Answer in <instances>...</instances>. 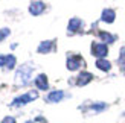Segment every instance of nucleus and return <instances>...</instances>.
Listing matches in <instances>:
<instances>
[{
  "label": "nucleus",
  "mask_w": 125,
  "mask_h": 123,
  "mask_svg": "<svg viewBox=\"0 0 125 123\" xmlns=\"http://www.w3.org/2000/svg\"><path fill=\"white\" fill-rule=\"evenodd\" d=\"M32 67H31L29 64H24L21 65L20 69L17 70L15 73V82L18 85H28L29 81H31V75H32Z\"/></svg>",
  "instance_id": "f257e3e1"
},
{
  "label": "nucleus",
  "mask_w": 125,
  "mask_h": 123,
  "mask_svg": "<svg viewBox=\"0 0 125 123\" xmlns=\"http://www.w3.org/2000/svg\"><path fill=\"white\" fill-rule=\"evenodd\" d=\"M37 97H38V93H37L35 90H32V91H28V93H24V94H21V96L15 97V99L12 100L11 105H12V106H23V105H28L29 102L35 100Z\"/></svg>",
  "instance_id": "f03ea898"
},
{
  "label": "nucleus",
  "mask_w": 125,
  "mask_h": 123,
  "mask_svg": "<svg viewBox=\"0 0 125 123\" xmlns=\"http://www.w3.org/2000/svg\"><path fill=\"white\" fill-rule=\"evenodd\" d=\"M92 53L93 56H96L98 59H105L108 53V46L104 43H93L92 44Z\"/></svg>",
  "instance_id": "7ed1b4c3"
},
{
  "label": "nucleus",
  "mask_w": 125,
  "mask_h": 123,
  "mask_svg": "<svg viewBox=\"0 0 125 123\" xmlns=\"http://www.w3.org/2000/svg\"><path fill=\"white\" fill-rule=\"evenodd\" d=\"M67 69L69 70H79L81 69V65L84 64V61L83 58L79 56V55H70V56L67 58Z\"/></svg>",
  "instance_id": "20e7f679"
},
{
  "label": "nucleus",
  "mask_w": 125,
  "mask_h": 123,
  "mask_svg": "<svg viewBox=\"0 0 125 123\" xmlns=\"http://www.w3.org/2000/svg\"><path fill=\"white\" fill-rule=\"evenodd\" d=\"M44 8H46V5L43 2H32L29 5V12L32 15H40L41 12L44 11Z\"/></svg>",
  "instance_id": "39448f33"
},
{
  "label": "nucleus",
  "mask_w": 125,
  "mask_h": 123,
  "mask_svg": "<svg viewBox=\"0 0 125 123\" xmlns=\"http://www.w3.org/2000/svg\"><path fill=\"white\" fill-rule=\"evenodd\" d=\"M115 18H116V12H115V9L105 8V9L102 11V15H101V20H102V21H105V23H113Z\"/></svg>",
  "instance_id": "423d86ee"
},
{
  "label": "nucleus",
  "mask_w": 125,
  "mask_h": 123,
  "mask_svg": "<svg viewBox=\"0 0 125 123\" xmlns=\"http://www.w3.org/2000/svg\"><path fill=\"white\" fill-rule=\"evenodd\" d=\"M34 84H35V87L38 90H47L49 88V82H47V76L46 75H38L35 78Z\"/></svg>",
  "instance_id": "0eeeda50"
},
{
  "label": "nucleus",
  "mask_w": 125,
  "mask_h": 123,
  "mask_svg": "<svg viewBox=\"0 0 125 123\" xmlns=\"http://www.w3.org/2000/svg\"><path fill=\"white\" fill-rule=\"evenodd\" d=\"M62 99H64V91H61V90L52 91V93L47 94V102H52V103H57Z\"/></svg>",
  "instance_id": "6e6552de"
},
{
  "label": "nucleus",
  "mask_w": 125,
  "mask_h": 123,
  "mask_svg": "<svg viewBox=\"0 0 125 123\" xmlns=\"http://www.w3.org/2000/svg\"><path fill=\"white\" fill-rule=\"evenodd\" d=\"M93 79V75L92 73H89V71H83V73H79V76H78V79H76V85H85V84H89L90 81Z\"/></svg>",
  "instance_id": "1a4fd4ad"
},
{
  "label": "nucleus",
  "mask_w": 125,
  "mask_h": 123,
  "mask_svg": "<svg viewBox=\"0 0 125 123\" xmlns=\"http://www.w3.org/2000/svg\"><path fill=\"white\" fill-rule=\"evenodd\" d=\"M53 49V41H43L38 46V52L40 53H49Z\"/></svg>",
  "instance_id": "9d476101"
},
{
  "label": "nucleus",
  "mask_w": 125,
  "mask_h": 123,
  "mask_svg": "<svg viewBox=\"0 0 125 123\" xmlns=\"http://www.w3.org/2000/svg\"><path fill=\"white\" fill-rule=\"evenodd\" d=\"M96 67L99 70H102V71H108L111 69V62L108 59H98L96 61Z\"/></svg>",
  "instance_id": "9b49d317"
},
{
  "label": "nucleus",
  "mask_w": 125,
  "mask_h": 123,
  "mask_svg": "<svg viewBox=\"0 0 125 123\" xmlns=\"http://www.w3.org/2000/svg\"><path fill=\"white\" fill-rule=\"evenodd\" d=\"M99 36L102 38L104 44H111V43L116 40V36H115V35H110L108 32H105V30H99Z\"/></svg>",
  "instance_id": "f8f14e48"
},
{
  "label": "nucleus",
  "mask_w": 125,
  "mask_h": 123,
  "mask_svg": "<svg viewBox=\"0 0 125 123\" xmlns=\"http://www.w3.org/2000/svg\"><path fill=\"white\" fill-rule=\"evenodd\" d=\"M15 62H17V59L14 55H6V61H5V69L6 70H12L15 67Z\"/></svg>",
  "instance_id": "ddd939ff"
},
{
  "label": "nucleus",
  "mask_w": 125,
  "mask_h": 123,
  "mask_svg": "<svg viewBox=\"0 0 125 123\" xmlns=\"http://www.w3.org/2000/svg\"><path fill=\"white\" fill-rule=\"evenodd\" d=\"M81 27V20L79 18H72L69 21V32H76V30Z\"/></svg>",
  "instance_id": "4468645a"
},
{
  "label": "nucleus",
  "mask_w": 125,
  "mask_h": 123,
  "mask_svg": "<svg viewBox=\"0 0 125 123\" xmlns=\"http://www.w3.org/2000/svg\"><path fill=\"white\" fill-rule=\"evenodd\" d=\"M92 109H93V111H104V109L105 108H107V103H102V102H98V103H93V105L90 106Z\"/></svg>",
  "instance_id": "2eb2a0df"
},
{
  "label": "nucleus",
  "mask_w": 125,
  "mask_h": 123,
  "mask_svg": "<svg viewBox=\"0 0 125 123\" xmlns=\"http://www.w3.org/2000/svg\"><path fill=\"white\" fill-rule=\"evenodd\" d=\"M9 32H11V30H9L8 27H3L2 30H0V41H3V40L6 38V36L9 35Z\"/></svg>",
  "instance_id": "dca6fc26"
},
{
  "label": "nucleus",
  "mask_w": 125,
  "mask_h": 123,
  "mask_svg": "<svg viewBox=\"0 0 125 123\" xmlns=\"http://www.w3.org/2000/svg\"><path fill=\"white\" fill-rule=\"evenodd\" d=\"M2 123H17V122H15V119H14V117L8 115V117H5V119L2 120Z\"/></svg>",
  "instance_id": "f3484780"
},
{
  "label": "nucleus",
  "mask_w": 125,
  "mask_h": 123,
  "mask_svg": "<svg viewBox=\"0 0 125 123\" xmlns=\"http://www.w3.org/2000/svg\"><path fill=\"white\" fill-rule=\"evenodd\" d=\"M5 61H6V55H0V67H5Z\"/></svg>",
  "instance_id": "a211bd4d"
},
{
  "label": "nucleus",
  "mask_w": 125,
  "mask_h": 123,
  "mask_svg": "<svg viewBox=\"0 0 125 123\" xmlns=\"http://www.w3.org/2000/svg\"><path fill=\"white\" fill-rule=\"evenodd\" d=\"M124 73H125V69H124Z\"/></svg>",
  "instance_id": "6ab92c4d"
}]
</instances>
